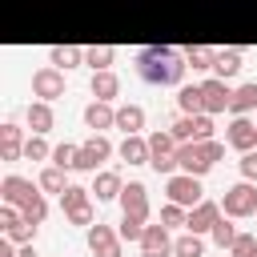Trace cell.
Here are the masks:
<instances>
[{
    "label": "cell",
    "mask_w": 257,
    "mask_h": 257,
    "mask_svg": "<svg viewBox=\"0 0 257 257\" xmlns=\"http://www.w3.org/2000/svg\"><path fill=\"white\" fill-rule=\"evenodd\" d=\"M137 76L145 84H169V88H181L185 72H189V60L169 48V44H149V48H137Z\"/></svg>",
    "instance_id": "cell-1"
},
{
    "label": "cell",
    "mask_w": 257,
    "mask_h": 257,
    "mask_svg": "<svg viewBox=\"0 0 257 257\" xmlns=\"http://www.w3.org/2000/svg\"><path fill=\"white\" fill-rule=\"evenodd\" d=\"M221 213H225V217H253V213H257V185L241 177L233 189H225Z\"/></svg>",
    "instance_id": "cell-2"
},
{
    "label": "cell",
    "mask_w": 257,
    "mask_h": 257,
    "mask_svg": "<svg viewBox=\"0 0 257 257\" xmlns=\"http://www.w3.org/2000/svg\"><path fill=\"white\" fill-rule=\"evenodd\" d=\"M165 193H169V201H177V205H189V209L205 201L201 177H193V173H173V177H165Z\"/></svg>",
    "instance_id": "cell-3"
},
{
    "label": "cell",
    "mask_w": 257,
    "mask_h": 257,
    "mask_svg": "<svg viewBox=\"0 0 257 257\" xmlns=\"http://www.w3.org/2000/svg\"><path fill=\"white\" fill-rule=\"evenodd\" d=\"M108 157H112L108 137H104V133H92V137L80 145V153H76V169H80V173H96V165L108 161Z\"/></svg>",
    "instance_id": "cell-4"
},
{
    "label": "cell",
    "mask_w": 257,
    "mask_h": 257,
    "mask_svg": "<svg viewBox=\"0 0 257 257\" xmlns=\"http://www.w3.org/2000/svg\"><path fill=\"white\" fill-rule=\"evenodd\" d=\"M88 249H92V257H120V233L112 225L96 221V225H88Z\"/></svg>",
    "instance_id": "cell-5"
},
{
    "label": "cell",
    "mask_w": 257,
    "mask_h": 257,
    "mask_svg": "<svg viewBox=\"0 0 257 257\" xmlns=\"http://www.w3.org/2000/svg\"><path fill=\"white\" fill-rule=\"evenodd\" d=\"M32 96H40V100H56V96H64V72H60L56 64L36 68V72H32Z\"/></svg>",
    "instance_id": "cell-6"
},
{
    "label": "cell",
    "mask_w": 257,
    "mask_h": 257,
    "mask_svg": "<svg viewBox=\"0 0 257 257\" xmlns=\"http://www.w3.org/2000/svg\"><path fill=\"white\" fill-rule=\"evenodd\" d=\"M40 193H44V189L32 185V181H24V177H4V181H0V201H4V205H20V209H24V205L36 201Z\"/></svg>",
    "instance_id": "cell-7"
},
{
    "label": "cell",
    "mask_w": 257,
    "mask_h": 257,
    "mask_svg": "<svg viewBox=\"0 0 257 257\" xmlns=\"http://www.w3.org/2000/svg\"><path fill=\"white\" fill-rule=\"evenodd\" d=\"M177 165H181V173H193V177H205L213 169V161L201 153V141H181L177 145Z\"/></svg>",
    "instance_id": "cell-8"
},
{
    "label": "cell",
    "mask_w": 257,
    "mask_h": 257,
    "mask_svg": "<svg viewBox=\"0 0 257 257\" xmlns=\"http://www.w3.org/2000/svg\"><path fill=\"white\" fill-rule=\"evenodd\" d=\"M201 100H205V112H225V108H229V100H233L229 80H221V76L201 80Z\"/></svg>",
    "instance_id": "cell-9"
},
{
    "label": "cell",
    "mask_w": 257,
    "mask_h": 257,
    "mask_svg": "<svg viewBox=\"0 0 257 257\" xmlns=\"http://www.w3.org/2000/svg\"><path fill=\"white\" fill-rule=\"evenodd\" d=\"M225 141H229L237 153H249V149H257V124H253L249 116H233V124H229V133H225Z\"/></svg>",
    "instance_id": "cell-10"
},
{
    "label": "cell",
    "mask_w": 257,
    "mask_h": 257,
    "mask_svg": "<svg viewBox=\"0 0 257 257\" xmlns=\"http://www.w3.org/2000/svg\"><path fill=\"white\" fill-rule=\"evenodd\" d=\"M217 217H221V205H217V201H201V205H193V209H189L185 229H189V233H213Z\"/></svg>",
    "instance_id": "cell-11"
},
{
    "label": "cell",
    "mask_w": 257,
    "mask_h": 257,
    "mask_svg": "<svg viewBox=\"0 0 257 257\" xmlns=\"http://www.w3.org/2000/svg\"><path fill=\"white\" fill-rule=\"evenodd\" d=\"M141 253H145V257H169V253H173V241H169V225H145V237H141Z\"/></svg>",
    "instance_id": "cell-12"
},
{
    "label": "cell",
    "mask_w": 257,
    "mask_h": 257,
    "mask_svg": "<svg viewBox=\"0 0 257 257\" xmlns=\"http://www.w3.org/2000/svg\"><path fill=\"white\" fill-rule=\"evenodd\" d=\"M84 124H88L92 133L116 128V108H112V100H92V104L84 108Z\"/></svg>",
    "instance_id": "cell-13"
},
{
    "label": "cell",
    "mask_w": 257,
    "mask_h": 257,
    "mask_svg": "<svg viewBox=\"0 0 257 257\" xmlns=\"http://www.w3.org/2000/svg\"><path fill=\"white\" fill-rule=\"evenodd\" d=\"M120 209L133 213V217H149V189H145L141 181H128V185L120 189Z\"/></svg>",
    "instance_id": "cell-14"
},
{
    "label": "cell",
    "mask_w": 257,
    "mask_h": 257,
    "mask_svg": "<svg viewBox=\"0 0 257 257\" xmlns=\"http://www.w3.org/2000/svg\"><path fill=\"white\" fill-rule=\"evenodd\" d=\"M120 161H128V165H149V137L128 133V137L120 141Z\"/></svg>",
    "instance_id": "cell-15"
},
{
    "label": "cell",
    "mask_w": 257,
    "mask_h": 257,
    "mask_svg": "<svg viewBox=\"0 0 257 257\" xmlns=\"http://www.w3.org/2000/svg\"><path fill=\"white\" fill-rule=\"evenodd\" d=\"M116 92H120V76H116L112 68L92 72V96H96V100H116Z\"/></svg>",
    "instance_id": "cell-16"
},
{
    "label": "cell",
    "mask_w": 257,
    "mask_h": 257,
    "mask_svg": "<svg viewBox=\"0 0 257 257\" xmlns=\"http://www.w3.org/2000/svg\"><path fill=\"white\" fill-rule=\"evenodd\" d=\"M120 173L116 169H104V173H96V181H92V193H96V201H116L120 197Z\"/></svg>",
    "instance_id": "cell-17"
},
{
    "label": "cell",
    "mask_w": 257,
    "mask_h": 257,
    "mask_svg": "<svg viewBox=\"0 0 257 257\" xmlns=\"http://www.w3.org/2000/svg\"><path fill=\"white\" fill-rule=\"evenodd\" d=\"M0 157H4V161L24 157V137H20L16 124H0Z\"/></svg>",
    "instance_id": "cell-18"
},
{
    "label": "cell",
    "mask_w": 257,
    "mask_h": 257,
    "mask_svg": "<svg viewBox=\"0 0 257 257\" xmlns=\"http://www.w3.org/2000/svg\"><path fill=\"white\" fill-rule=\"evenodd\" d=\"M52 120H56V116H52V100H32V104H28V128H32V133H48Z\"/></svg>",
    "instance_id": "cell-19"
},
{
    "label": "cell",
    "mask_w": 257,
    "mask_h": 257,
    "mask_svg": "<svg viewBox=\"0 0 257 257\" xmlns=\"http://www.w3.org/2000/svg\"><path fill=\"white\" fill-rule=\"evenodd\" d=\"M116 128L128 137V133H141L145 128V108L141 104H120L116 108Z\"/></svg>",
    "instance_id": "cell-20"
},
{
    "label": "cell",
    "mask_w": 257,
    "mask_h": 257,
    "mask_svg": "<svg viewBox=\"0 0 257 257\" xmlns=\"http://www.w3.org/2000/svg\"><path fill=\"white\" fill-rule=\"evenodd\" d=\"M48 60H52L56 68H76V64H84V48H76V44H56V48L48 52Z\"/></svg>",
    "instance_id": "cell-21"
},
{
    "label": "cell",
    "mask_w": 257,
    "mask_h": 257,
    "mask_svg": "<svg viewBox=\"0 0 257 257\" xmlns=\"http://www.w3.org/2000/svg\"><path fill=\"white\" fill-rule=\"evenodd\" d=\"M36 185H40L44 193H64V189H68V177H64L60 165H44L40 177H36Z\"/></svg>",
    "instance_id": "cell-22"
},
{
    "label": "cell",
    "mask_w": 257,
    "mask_h": 257,
    "mask_svg": "<svg viewBox=\"0 0 257 257\" xmlns=\"http://www.w3.org/2000/svg\"><path fill=\"white\" fill-rule=\"evenodd\" d=\"M249 108H257V84H241V88H233L229 112H233V116H245Z\"/></svg>",
    "instance_id": "cell-23"
},
{
    "label": "cell",
    "mask_w": 257,
    "mask_h": 257,
    "mask_svg": "<svg viewBox=\"0 0 257 257\" xmlns=\"http://www.w3.org/2000/svg\"><path fill=\"white\" fill-rule=\"evenodd\" d=\"M173 257H205V241H201V233H181L177 241H173Z\"/></svg>",
    "instance_id": "cell-24"
},
{
    "label": "cell",
    "mask_w": 257,
    "mask_h": 257,
    "mask_svg": "<svg viewBox=\"0 0 257 257\" xmlns=\"http://www.w3.org/2000/svg\"><path fill=\"white\" fill-rule=\"evenodd\" d=\"M237 68H241V52H237V48H221L217 60H213V72H217L221 80H229V76H237Z\"/></svg>",
    "instance_id": "cell-25"
},
{
    "label": "cell",
    "mask_w": 257,
    "mask_h": 257,
    "mask_svg": "<svg viewBox=\"0 0 257 257\" xmlns=\"http://www.w3.org/2000/svg\"><path fill=\"white\" fill-rule=\"evenodd\" d=\"M177 108H181V112H205L201 84H181V88H177Z\"/></svg>",
    "instance_id": "cell-26"
},
{
    "label": "cell",
    "mask_w": 257,
    "mask_h": 257,
    "mask_svg": "<svg viewBox=\"0 0 257 257\" xmlns=\"http://www.w3.org/2000/svg\"><path fill=\"white\" fill-rule=\"evenodd\" d=\"M88 193H92V189H84V185H68V189L60 193V209H64V217L76 213V209H84V205H88Z\"/></svg>",
    "instance_id": "cell-27"
},
{
    "label": "cell",
    "mask_w": 257,
    "mask_h": 257,
    "mask_svg": "<svg viewBox=\"0 0 257 257\" xmlns=\"http://www.w3.org/2000/svg\"><path fill=\"white\" fill-rule=\"evenodd\" d=\"M112 56H116V48H108V44H92V48H84V64H88L92 72L108 68V64H112Z\"/></svg>",
    "instance_id": "cell-28"
},
{
    "label": "cell",
    "mask_w": 257,
    "mask_h": 257,
    "mask_svg": "<svg viewBox=\"0 0 257 257\" xmlns=\"http://www.w3.org/2000/svg\"><path fill=\"white\" fill-rule=\"evenodd\" d=\"M185 60H189V68H193V72H205V68H213V60H217V48L193 44V48L185 52Z\"/></svg>",
    "instance_id": "cell-29"
},
{
    "label": "cell",
    "mask_w": 257,
    "mask_h": 257,
    "mask_svg": "<svg viewBox=\"0 0 257 257\" xmlns=\"http://www.w3.org/2000/svg\"><path fill=\"white\" fill-rule=\"evenodd\" d=\"M24 157H28V161H48V157H52V149H48L44 133H32V137L24 141Z\"/></svg>",
    "instance_id": "cell-30"
},
{
    "label": "cell",
    "mask_w": 257,
    "mask_h": 257,
    "mask_svg": "<svg viewBox=\"0 0 257 257\" xmlns=\"http://www.w3.org/2000/svg\"><path fill=\"white\" fill-rule=\"evenodd\" d=\"M116 233H120V241H141V237H145V217H133V213H124Z\"/></svg>",
    "instance_id": "cell-31"
},
{
    "label": "cell",
    "mask_w": 257,
    "mask_h": 257,
    "mask_svg": "<svg viewBox=\"0 0 257 257\" xmlns=\"http://www.w3.org/2000/svg\"><path fill=\"white\" fill-rule=\"evenodd\" d=\"M4 237H12L16 245H32V241H36V221H28V217H24V221H16Z\"/></svg>",
    "instance_id": "cell-32"
},
{
    "label": "cell",
    "mask_w": 257,
    "mask_h": 257,
    "mask_svg": "<svg viewBox=\"0 0 257 257\" xmlns=\"http://www.w3.org/2000/svg\"><path fill=\"white\" fill-rule=\"evenodd\" d=\"M229 257H257V233H237V241L229 245Z\"/></svg>",
    "instance_id": "cell-33"
},
{
    "label": "cell",
    "mask_w": 257,
    "mask_h": 257,
    "mask_svg": "<svg viewBox=\"0 0 257 257\" xmlns=\"http://www.w3.org/2000/svg\"><path fill=\"white\" fill-rule=\"evenodd\" d=\"M76 153H80V145H56L52 149V165H60V169H76Z\"/></svg>",
    "instance_id": "cell-34"
},
{
    "label": "cell",
    "mask_w": 257,
    "mask_h": 257,
    "mask_svg": "<svg viewBox=\"0 0 257 257\" xmlns=\"http://www.w3.org/2000/svg\"><path fill=\"white\" fill-rule=\"evenodd\" d=\"M193 141H213V112H193Z\"/></svg>",
    "instance_id": "cell-35"
},
{
    "label": "cell",
    "mask_w": 257,
    "mask_h": 257,
    "mask_svg": "<svg viewBox=\"0 0 257 257\" xmlns=\"http://www.w3.org/2000/svg\"><path fill=\"white\" fill-rule=\"evenodd\" d=\"M185 221H189V213H185V205H177V201H169V205L161 209V225H169V229H173V225H185Z\"/></svg>",
    "instance_id": "cell-36"
},
{
    "label": "cell",
    "mask_w": 257,
    "mask_h": 257,
    "mask_svg": "<svg viewBox=\"0 0 257 257\" xmlns=\"http://www.w3.org/2000/svg\"><path fill=\"white\" fill-rule=\"evenodd\" d=\"M213 241H217L221 249H229V245L237 241V229H233V225H229L225 217H217V225H213Z\"/></svg>",
    "instance_id": "cell-37"
},
{
    "label": "cell",
    "mask_w": 257,
    "mask_h": 257,
    "mask_svg": "<svg viewBox=\"0 0 257 257\" xmlns=\"http://www.w3.org/2000/svg\"><path fill=\"white\" fill-rule=\"evenodd\" d=\"M173 137H177V145L181 141H193V112H181L177 120H173V128H169Z\"/></svg>",
    "instance_id": "cell-38"
},
{
    "label": "cell",
    "mask_w": 257,
    "mask_h": 257,
    "mask_svg": "<svg viewBox=\"0 0 257 257\" xmlns=\"http://www.w3.org/2000/svg\"><path fill=\"white\" fill-rule=\"evenodd\" d=\"M237 169H241V177H245V181H257V149H249V153H241V161H237Z\"/></svg>",
    "instance_id": "cell-39"
},
{
    "label": "cell",
    "mask_w": 257,
    "mask_h": 257,
    "mask_svg": "<svg viewBox=\"0 0 257 257\" xmlns=\"http://www.w3.org/2000/svg\"><path fill=\"white\" fill-rule=\"evenodd\" d=\"M201 153H205V157L217 165V161L225 157V145H221V141H201Z\"/></svg>",
    "instance_id": "cell-40"
},
{
    "label": "cell",
    "mask_w": 257,
    "mask_h": 257,
    "mask_svg": "<svg viewBox=\"0 0 257 257\" xmlns=\"http://www.w3.org/2000/svg\"><path fill=\"white\" fill-rule=\"evenodd\" d=\"M68 221H72V225H84V229H88V225H92V205H84V209L68 213Z\"/></svg>",
    "instance_id": "cell-41"
},
{
    "label": "cell",
    "mask_w": 257,
    "mask_h": 257,
    "mask_svg": "<svg viewBox=\"0 0 257 257\" xmlns=\"http://www.w3.org/2000/svg\"><path fill=\"white\" fill-rule=\"evenodd\" d=\"M0 257H20V253H16V241H12V237H4V241H0Z\"/></svg>",
    "instance_id": "cell-42"
},
{
    "label": "cell",
    "mask_w": 257,
    "mask_h": 257,
    "mask_svg": "<svg viewBox=\"0 0 257 257\" xmlns=\"http://www.w3.org/2000/svg\"><path fill=\"white\" fill-rule=\"evenodd\" d=\"M20 257H36V249H32V245H24V249H20Z\"/></svg>",
    "instance_id": "cell-43"
},
{
    "label": "cell",
    "mask_w": 257,
    "mask_h": 257,
    "mask_svg": "<svg viewBox=\"0 0 257 257\" xmlns=\"http://www.w3.org/2000/svg\"><path fill=\"white\" fill-rule=\"evenodd\" d=\"M253 217H257V213H253Z\"/></svg>",
    "instance_id": "cell-44"
}]
</instances>
